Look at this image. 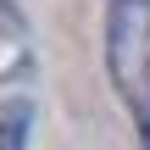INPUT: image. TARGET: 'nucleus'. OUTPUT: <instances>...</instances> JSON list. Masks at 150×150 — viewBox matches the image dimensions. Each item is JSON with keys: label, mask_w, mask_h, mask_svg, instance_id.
<instances>
[{"label": "nucleus", "mask_w": 150, "mask_h": 150, "mask_svg": "<svg viewBox=\"0 0 150 150\" xmlns=\"http://www.w3.org/2000/svg\"><path fill=\"white\" fill-rule=\"evenodd\" d=\"M106 67H111L117 95L128 100L134 122L150 134V0H111Z\"/></svg>", "instance_id": "f257e3e1"}, {"label": "nucleus", "mask_w": 150, "mask_h": 150, "mask_svg": "<svg viewBox=\"0 0 150 150\" xmlns=\"http://www.w3.org/2000/svg\"><path fill=\"white\" fill-rule=\"evenodd\" d=\"M28 100H6L0 106V150H22V134H28Z\"/></svg>", "instance_id": "f03ea898"}]
</instances>
